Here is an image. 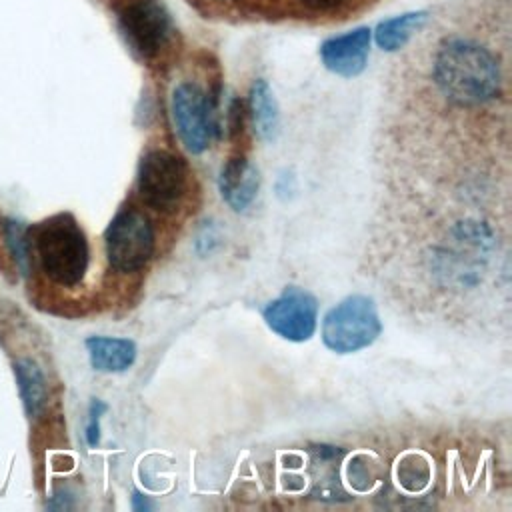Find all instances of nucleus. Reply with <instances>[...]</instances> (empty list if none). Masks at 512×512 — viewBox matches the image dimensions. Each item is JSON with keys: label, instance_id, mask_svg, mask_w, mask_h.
<instances>
[{"label": "nucleus", "instance_id": "6", "mask_svg": "<svg viewBox=\"0 0 512 512\" xmlns=\"http://www.w3.org/2000/svg\"><path fill=\"white\" fill-rule=\"evenodd\" d=\"M118 30L136 58L152 60L172 40L174 24L160 0H128L118 10Z\"/></svg>", "mask_w": 512, "mask_h": 512}, {"label": "nucleus", "instance_id": "14", "mask_svg": "<svg viewBox=\"0 0 512 512\" xmlns=\"http://www.w3.org/2000/svg\"><path fill=\"white\" fill-rule=\"evenodd\" d=\"M16 376L20 386V396L24 402V408L30 416H36L46 400V386L44 376L36 362L32 360H20L16 362Z\"/></svg>", "mask_w": 512, "mask_h": 512}, {"label": "nucleus", "instance_id": "12", "mask_svg": "<svg viewBox=\"0 0 512 512\" xmlns=\"http://www.w3.org/2000/svg\"><path fill=\"white\" fill-rule=\"evenodd\" d=\"M90 364L98 372H124L136 360V344L128 338L90 336L86 338Z\"/></svg>", "mask_w": 512, "mask_h": 512}, {"label": "nucleus", "instance_id": "16", "mask_svg": "<svg viewBox=\"0 0 512 512\" xmlns=\"http://www.w3.org/2000/svg\"><path fill=\"white\" fill-rule=\"evenodd\" d=\"M108 410V406L102 400H92L90 404V416H88V426H86V440L90 446H98L100 442V418Z\"/></svg>", "mask_w": 512, "mask_h": 512}, {"label": "nucleus", "instance_id": "7", "mask_svg": "<svg viewBox=\"0 0 512 512\" xmlns=\"http://www.w3.org/2000/svg\"><path fill=\"white\" fill-rule=\"evenodd\" d=\"M108 264L118 272L140 270L154 254L156 238L150 220L134 210H120L104 232Z\"/></svg>", "mask_w": 512, "mask_h": 512}, {"label": "nucleus", "instance_id": "4", "mask_svg": "<svg viewBox=\"0 0 512 512\" xmlns=\"http://www.w3.org/2000/svg\"><path fill=\"white\" fill-rule=\"evenodd\" d=\"M174 128L190 154H202L218 136V92L196 82H180L172 90Z\"/></svg>", "mask_w": 512, "mask_h": 512}, {"label": "nucleus", "instance_id": "5", "mask_svg": "<svg viewBox=\"0 0 512 512\" xmlns=\"http://www.w3.org/2000/svg\"><path fill=\"white\" fill-rule=\"evenodd\" d=\"M188 186V166L182 156L168 150H148L142 154L136 172L138 196L158 212H174Z\"/></svg>", "mask_w": 512, "mask_h": 512}, {"label": "nucleus", "instance_id": "3", "mask_svg": "<svg viewBox=\"0 0 512 512\" xmlns=\"http://www.w3.org/2000/svg\"><path fill=\"white\" fill-rule=\"evenodd\" d=\"M382 332V322L372 298L346 296L330 308L322 320V342L336 354H352L368 348Z\"/></svg>", "mask_w": 512, "mask_h": 512}, {"label": "nucleus", "instance_id": "8", "mask_svg": "<svg viewBox=\"0 0 512 512\" xmlns=\"http://www.w3.org/2000/svg\"><path fill=\"white\" fill-rule=\"evenodd\" d=\"M266 326L284 340L306 342L314 336L318 324V302L314 294L300 286H286L280 296L266 304Z\"/></svg>", "mask_w": 512, "mask_h": 512}, {"label": "nucleus", "instance_id": "11", "mask_svg": "<svg viewBox=\"0 0 512 512\" xmlns=\"http://www.w3.org/2000/svg\"><path fill=\"white\" fill-rule=\"evenodd\" d=\"M248 112L254 132L264 142H274L280 134V108L272 88L264 78H258L250 86Z\"/></svg>", "mask_w": 512, "mask_h": 512}, {"label": "nucleus", "instance_id": "15", "mask_svg": "<svg viewBox=\"0 0 512 512\" xmlns=\"http://www.w3.org/2000/svg\"><path fill=\"white\" fill-rule=\"evenodd\" d=\"M244 116H246L244 102L240 98H232L230 104H228V112H226V126H228L230 138H238L242 134Z\"/></svg>", "mask_w": 512, "mask_h": 512}, {"label": "nucleus", "instance_id": "2", "mask_svg": "<svg viewBox=\"0 0 512 512\" xmlns=\"http://www.w3.org/2000/svg\"><path fill=\"white\" fill-rule=\"evenodd\" d=\"M44 274L60 286L80 284L88 272L90 248L84 230L70 212L46 218L30 230Z\"/></svg>", "mask_w": 512, "mask_h": 512}, {"label": "nucleus", "instance_id": "18", "mask_svg": "<svg viewBox=\"0 0 512 512\" xmlns=\"http://www.w3.org/2000/svg\"><path fill=\"white\" fill-rule=\"evenodd\" d=\"M132 508H134L136 512H146V510L152 508V502H150L146 496H142L138 490H134V492H132Z\"/></svg>", "mask_w": 512, "mask_h": 512}, {"label": "nucleus", "instance_id": "10", "mask_svg": "<svg viewBox=\"0 0 512 512\" xmlns=\"http://www.w3.org/2000/svg\"><path fill=\"white\" fill-rule=\"evenodd\" d=\"M258 188V168L244 154H234L224 162L218 176V190L234 212H244L254 202Z\"/></svg>", "mask_w": 512, "mask_h": 512}, {"label": "nucleus", "instance_id": "13", "mask_svg": "<svg viewBox=\"0 0 512 512\" xmlns=\"http://www.w3.org/2000/svg\"><path fill=\"white\" fill-rule=\"evenodd\" d=\"M428 22V12L426 10H414V12H404L394 18H386L376 26L374 38L376 44L386 50V52H396L406 46V42L416 34L424 24Z\"/></svg>", "mask_w": 512, "mask_h": 512}, {"label": "nucleus", "instance_id": "9", "mask_svg": "<svg viewBox=\"0 0 512 512\" xmlns=\"http://www.w3.org/2000/svg\"><path fill=\"white\" fill-rule=\"evenodd\" d=\"M372 30L368 26H358L338 36H330L320 44L322 64L344 78L358 76L368 62Z\"/></svg>", "mask_w": 512, "mask_h": 512}, {"label": "nucleus", "instance_id": "17", "mask_svg": "<svg viewBox=\"0 0 512 512\" xmlns=\"http://www.w3.org/2000/svg\"><path fill=\"white\" fill-rule=\"evenodd\" d=\"M304 8L308 10H314V12H328V10H334L338 8L344 0H298Z\"/></svg>", "mask_w": 512, "mask_h": 512}, {"label": "nucleus", "instance_id": "1", "mask_svg": "<svg viewBox=\"0 0 512 512\" xmlns=\"http://www.w3.org/2000/svg\"><path fill=\"white\" fill-rule=\"evenodd\" d=\"M432 78L440 94L456 106L476 108L502 90V68L490 48L474 38L450 36L440 42Z\"/></svg>", "mask_w": 512, "mask_h": 512}]
</instances>
